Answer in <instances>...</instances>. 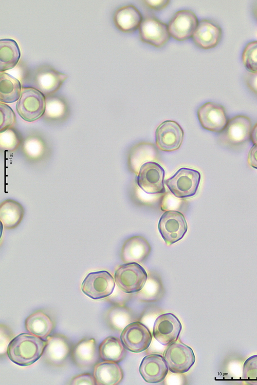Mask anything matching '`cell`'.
Returning <instances> with one entry per match:
<instances>
[{
	"instance_id": "6",
	"label": "cell",
	"mask_w": 257,
	"mask_h": 385,
	"mask_svg": "<svg viewBox=\"0 0 257 385\" xmlns=\"http://www.w3.org/2000/svg\"><path fill=\"white\" fill-rule=\"evenodd\" d=\"M163 357L169 370L175 374L187 372L195 362L193 350L180 341L170 344L164 352Z\"/></svg>"
},
{
	"instance_id": "30",
	"label": "cell",
	"mask_w": 257,
	"mask_h": 385,
	"mask_svg": "<svg viewBox=\"0 0 257 385\" xmlns=\"http://www.w3.org/2000/svg\"><path fill=\"white\" fill-rule=\"evenodd\" d=\"M242 379L250 385H257V355L251 356L244 362Z\"/></svg>"
},
{
	"instance_id": "7",
	"label": "cell",
	"mask_w": 257,
	"mask_h": 385,
	"mask_svg": "<svg viewBox=\"0 0 257 385\" xmlns=\"http://www.w3.org/2000/svg\"><path fill=\"white\" fill-rule=\"evenodd\" d=\"M115 286L112 275L106 271L88 273L81 284V290L94 300L106 298L111 295Z\"/></svg>"
},
{
	"instance_id": "34",
	"label": "cell",
	"mask_w": 257,
	"mask_h": 385,
	"mask_svg": "<svg viewBox=\"0 0 257 385\" xmlns=\"http://www.w3.org/2000/svg\"><path fill=\"white\" fill-rule=\"evenodd\" d=\"M70 384H96V382L94 375L86 373L75 376L70 381Z\"/></svg>"
},
{
	"instance_id": "36",
	"label": "cell",
	"mask_w": 257,
	"mask_h": 385,
	"mask_svg": "<svg viewBox=\"0 0 257 385\" xmlns=\"http://www.w3.org/2000/svg\"><path fill=\"white\" fill-rule=\"evenodd\" d=\"M248 163L250 166L257 169V143L253 144L249 151Z\"/></svg>"
},
{
	"instance_id": "25",
	"label": "cell",
	"mask_w": 257,
	"mask_h": 385,
	"mask_svg": "<svg viewBox=\"0 0 257 385\" xmlns=\"http://www.w3.org/2000/svg\"><path fill=\"white\" fill-rule=\"evenodd\" d=\"M24 210L18 202L7 199L0 205V219L6 229L15 228L20 223L24 216Z\"/></svg>"
},
{
	"instance_id": "11",
	"label": "cell",
	"mask_w": 257,
	"mask_h": 385,
	"mask_svg": "<svg viewBox=\"0 0 257 385\" xmlns=\"http://www.w3.org/2000/svg\"><path fill=\"white\" fill-rule=\"evenodd\" d=\"M138 29L141 41L157 48L163 47L170 37L168 25L154 16L143 18Z\"/></svg>"
},
{
	"instance_id": "26",
	"label": "cell",
	"mask_w": 257,
	"mask_h": 385,
	"mask_svg": "<svg viewBox=\"0 0 257 385\" xmlns=\"http://www.w3.org/2000/svg\"><path fill=\"white\" fill-rule=\"evenodd\" d=\"M21 52L17 43L10 38L0 40L1 72L11 69L17 64Z\"/></svg>"
},
{
	"instance_id": "21",
	"label": "cell",
	"mask_w": 257,
	"mask_h": 385,
	"mask_svg": "<svg viewBox=\"0 0 257 385\" xmlns=\"http://www.w3.org/2000/svg\"><path fill=\"white\" fill-rule=\"evenodd\" d=\"M99 352L94 338H85L73 348L71 358L74 362L81 368L90 367L98 361Z\"/></svg>"
},
{
	"instance_id": "19",
	"label": "cell",
	"mask_w": 257,
	"mask_h": 385,
	"mask_svg": "<svg viewBox=\"0 0 257 385\" xmlns=\"http://www.w3.org/2000/svg\"><path fill=\"white\" fill-rule=\"evenodd\" d=\"M46 340L47 344L43 354L45 360L52 365H62L70 352L68 339L64 336L54 335L48 336Z\"/></svg>"
},
{
	"instance_id": "17",
	"label": "cell",
	"mask_w": 257,
	"mask_h": 385,
	"mask_svg": "<svg viewBox=\"0 0 257 385\" xmlns=\"http://www.w3.org/2000/svg\"><path fill=\"white\" fill-rule=\"evenodd\" d=\"M222 37V29L215 22L208 20H202L192 37L196 46L207 50L216 47Z\"/></svg>"
},
{
	"instance_id": "32",
	"label": "cell",
	"mask_w": 257,
	"mask_h": 385,
	"mask_svg": "<svg viewBox=\"0 0 257 385\" xmlns=\"http://www.w3.org/2000/svg\"><path fill=\"white\" fill-rule=\"evenodd\" d=\"M1 124L0 131H4L11 127L15 122V114L13 110L8 105L1 103L0 104Z\"/></svg>"
},
{
	"instance_id": "15",
	"label": "cell",
	"mask_w": 257,
	"mask_h": 385,
	"mask_svg": "<svg viewBox=\"0 0 257 385\" xmlns=\"http://www.w3.org/2000/svg\"><path fill=\"white\" fill-rule=\"evenodd\" d=\"M183 136V130L177 122L165 121L156 129V145L162 151H173L180 147Z\"/></svg>"
},
{
	"instance_id": "14",
	"label": "cell",
	"mask_w": 257,
	"mask_h": 385,
	"mask_svg": "<svg viewBox=\"0 0 257 385\" xmlns=\"http://www.w3.org/2000/svg\"><path fill=\"white\" fill-rule=\"evenodd\" d=\"M197 117L202 127L213 132L223 131L228 121L225 108L212 102H207L198 108Z\"/></svg>"
},
{
	"instance_id": "29",
	"label": "cell",
	"mask_w": 257,
	"mask_h": 385,
	"mask_svg": "<svg viewBox=\"0 0 257 385\" xmlns=\"http://www.w3.org/2000/svg\"><path fill=\"white\" fill-rule=\"evenodd\" d=\"M21 142V137L17 131L12 127H10L0 134L1 148L7 151H12L19 146Z\"/></svg>"
},
{
	"instance_id": "9",
	"label": "cell",
	"mask_w": 257,
	"mask_h": 385,
	"mask_svg": "<svg viewBox=\"0 0 257 385\" xmlns=\"http://www.w3.org/2000/svg\"><path fill=\"white\" fill-rule=\"evenodd\" d=\"M251 122L248 117L238 115L229 120L219 135L221 141L231 146H238L250 139Z\"/></svg>"
},
{
	"instance_id": "37",
	"label": "cell",
	"mask_w": 257,
	"mask_h": 385,
	"mask_svg": "<svg viewBox=\"0 0 257 385\" xmlns=\"http://www.w3.org/2000/svg\"><path fill=\"white\" fill-rule=\"evenodd\" d=\"M250 140L253 144L257 143V123L252 127L250 133Z\"/></svg>"
},
{
	"instance_id": "28",
	"label": "cell",
	"mask_w": 257,
	"mask_h": 385,
	"mask_svg": "<svg viewBox=\"0 0 257 385\" xmlns=\"http://www.w3.org/2000/svg\"><path fill=\"white\" fill-rule=\"evenodd\" d=\"M242 61L249 72L257 74V41L246 45L242 53Z\"/></svg>"
},
{
	"instance_id": "16",
	"label": "cell",
	"mask_w": 257,
	"mask_h": 385,
	"mask_svg": "<svg viewBox=\"0 0 257 385\" xmlns=\"http://www.w3.org/2000/svg\"><path fill=\"white\" fill-rule=\"evenodd\" d=\"M168 370L163 356L157 354L144 356L139 368L140 374L144 380L152 383L162 381L168 374Z\"/></svg>"
},
{
	"instance_id": "18",
	"label": "cell",
	"mask_w": 257,
	"mask_h": 385,
	"mask_svg": "<svg viewBox=\"0 0 257 385\" xmlns=\"http://www.w3.org/2000/svg\"><path fill=\"white\" fill-rule=\"evenodd\" d=\"M67 75L50 68L39 69L33 74L31 82L33 86L44 95H48L56 91L60 87Z\"/></svg>"
},
{
	"instance_id": "8",
	"label": "cell",
	"mask_w": 257,
	"mask_h": 385,
	"mask_svg": "<svg viewBox=\"0 0 257 385\" xmlns=\"http://www.w3.org/2000/svg\"><path fill=\"white\" fill-rule=\"evenodd\" d=\"M164 175L165 171L159 164L149 161L141 166L136 177V183L147 194H162L166 191Z\"/></svg>"
},
{
	"instance_id": "5",
	"label": "cell",
	"mask_w": 257,
	"mask_h": 385,
	"mask_svg": "<svg viewBox=\"0 0 257 385\" xmlns=\"http://www.w3.org/2000/svg\"><path fill=\"white\" fill-rule=\"evenodd\" d=\"M158 228L167 245L180 240L188 230V225L183 215L176 210L166 211L160 217Z\"/></svg>"
},
{
	"instance_id": "38",
	"label": "cell",
	"mask_w": 257,
	"mask_h": 385,
	"mask_svg": "<svg viewBox=\"0 0 257 385\" xmlns=\"http://www.w3.org/2000/svg\"><path fill=\"white\" fill-rule=\"evenodd\" d=\"M254 14H255L256 17L257 18V5H256V7L254 9Z\"/></svg>"
},
{
	"instance_id": "2",
	"label": "cell",
	"mask_w": 257,
	"mask_h": 385,
	"mask_svg": "<svg viewBox=\"0 0 257 385\" xmlns=\"http://www.w3.org/2000/svg\"><path fill=\"white\" fill-rule=\"evenodd\" d=\"M201 180L200 173L193 169L182 167L164 181L170 191L176 197L186 199L196 195Z\"/></svg>"
},
{
	"instance_id": "35",
	"label": "cell",
	"mask_w": 257,
	"mask_h": 385,
	"mask_svg": "<svg viewBox=\"0 0 257 385\" xmlns=\"http://www.w3.org/2000/svg\"><path fill=\"white\" fill-rule=\"evenodd\" d=\"M142 2L148 8L155 10H161L166 8L170 4L168 0L143 1Z\"/></svg>"
},
{
	"instance_id": "27",
	"label": "cell",
	"mask_w": 257,
	"mask_h": 385,
	"mask_svg": "<svg viewBox=\"0 0 257 385\" xmlns=\"http://www.w3.org/2000/svg\"><path fill=\"white\" fill-rule=\"evenodd\" d=\"M20 82L13 76L3 72L0 74V101L12 103L18 101L22 93Z\"/></svg>"
},
{
	"instance_id": "33",
	"label": "cell",
	"mask_w": 257,
	"mask_h": 385,
	"mask_svg": "<svg viewBox=\"0 0 257 385\" xmlns=\"http://www.w3.org/2000/svg\"><path fill=\"white\" fill-rule=\"evenodd\" d=\"M64 110L63 103L58 100H51L46 102V114L51 118L61 116Z\"/></svg>"
},
{
	"instance_id": "23",
	"label": "cell",
	"mask_w": 257,
	"mask_h": 385,
	"mask_svg": "<svg viewBox=\"0 0 257 385\" xmlns=\"http://www.w3.org/2000/svg\"><path fill=\"white\" fill-rule=\"evenodd\" d=\"M28 332L46 339L54 328L51 319L44 312L38 311L30 315L25 321Z\"/></svg>"
},
{
	"instance_id": "24",
	"label": "cell",
	"mask_w": 257,
	"mask_h": 385,
	"mask_svg": "<svg viewBox=\"0 0 257 385\" xmlns=\"http://www.w3.org/2000/svg\"><path fill=\"white\" fill-rule=\"evenodd\" d=\"M99 356L104 361L121 362L126 354V349L121 339L108 336L100 344Z\"/></svg>"
},
{
	"instance_id": "3",
	"label": "cell",
	"mask_w": 257,
	"mask_h": 385,
	"mask_svg": "<svg viewBox=\"0 0 257 385\" xmlns=\"http://www.w3.org/2000/svg\"><path fill=\"white\" fill-rule=\"evenodd\" d=\"M16 110L26 121L33 122L39 119L45 112V95L34 88L23 87L16 104Z\"/></svg>"
},
{
	"instance_id": "12",
	"label": "cell",
	"mask_w": 257,
	"mask_h": 385,
	"mask_svg": "<svg viewBox=\"0 0 257 385\" xmlns=\"http://www.w3.org/2000/svg\"><path fill=\"white\" fill-rule=\"evenodd\" d=\"M198 23L196 15L192 11H178L174 14L168 25L170 36L178 41L187 40L192 37Z\"/></svg>"
},
{
	"instance_id": "10",
	"label": "cell",
	"mask_w": 257,
	"mask_h": 385,
	"mask_svg": "<svg viewBox=\"0 0 257 385\" xmlns=\"http://www.w3.org/2000/svg\"><path fill=\"white\" fill-rule=\"evenodd\" d=\"M149 329L139 321L126 325L121 332L120 339L125 349L132 352L140 353L146 350L152 341Z\"/></svg>"
},
{
	"instance_id": "13",
	"label": "cell",
	"mask_w": 257,
	"mask_h": 385,
	"mask_svg": "<svg viewBox=\"0 0 257 385\" xmlns=\"http://www.w3.org/2000/svg\"><path fill=\"white\" fill-rule=\"evenodd\" d=\"M182 329L178 318L170 313L159 315L155 320L153 334L160 343L168 346L176 342Z\"/></svg>"
},
{
	"instance_id": "1",
	"label": "cell",
	"mask_w": 257,
	"mask_h": 385,
	"mask_svg": "<svg viewBox=\"0 0 257 385\" xmlns=\"http://www.w3.org/2000/svg\"><path fill=\"white\" fill-rule=\"evenodd\" d=\"M47 340L30 333H21L9 343L7 354L10 360L20 366L31 365L43 355Z\"/></svg>"
},
{
	"instance_id": "20",
	"label": "cell",
	"mask_w": 257,
	"mask_h": 385,
	"mask_svg": "<svg viewBox=\"0 0 257 385\" xmlns=\"http://www.w3.org/2000/svg\"><path fill=\"white\" fill-rule=\"evenodd\" d=\"M143 20L141 12L133 5L119 8L113 17L116 27L124 33H132L137 30Z\"/></svg>"
},
{
	"instance_id": "4",
	"label": "cell",
	"mask_w": 257,
	"mask_h": 385,
	"mask_svg": "<svg viewBox=\"0 0 257 385\" xmlns=\"http://www.w3.org/2000/svg\"><path fill=\"white\" fill-rule=\"evenodd\" d=\"M114 278L120 290L126 293L140 291L148 279L144 268L136 262L121 265L115 272Z\"/></svg>"
},
{
	"instance_id": "31",
	"label": "cell",
	"mask_w": 257,
	"mask_h": 385,
	"mask_svg": "<svg viewBox=\"0 0 257 385\" xmlns=\"http://www.w3.org/2000/svg\"><path fill=\"white\" fill-rule=\"evenodd\" d=\"M23 149L27 156L36 159L41 157L44 151V146L39 139L32 137L26 139L23 145Z\"/></svg>"
},
{
	"instance_id": "22",
	"label": "cell",
	"mask_w": 257,
	"mask_h": 385,
	"mask_svg": "<svg viewBox=\"0 0 257 385\" xmlns=\"http://www.w3.org/2000/svg\"><path fill=\"white\" fill-rule=\"evenodd\" d=\"M93 375L97 385H117L123 378V372L118 363L103 361L95 364Z\"/></svg>"
}]
</instances>
